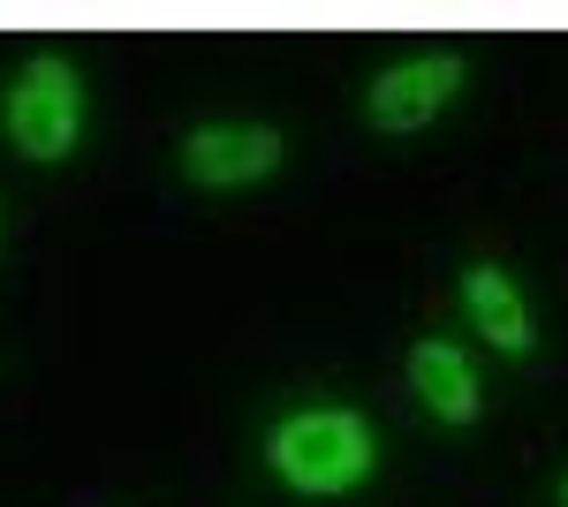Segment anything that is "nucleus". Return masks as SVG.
Instances as JSON below:
<instances>
[{
    "instance_id": "f257e3e1",
    "label": "nucleus",
    "mask_w": 568,
    "mask_h": 507,
    "mask_svg": "<svg viewBox=\"0 0 568 507\" xmlns=\"http://www.w3.org/2000/svg\"><path fill=\"white\" fill-rule=\"evenodd\" d=\"M372 463H379V439H372V424L356 417V409H296V417H281V432H273L281 485H296L311 500H334V493L364 485Z\"/></svg>"
},
{
    "instance_id": "f03ea898",
    "label": "nucleus",
    "mask_w": 568,
    "mask_h": 507,
    "mask_svg": "<svg viewBox=\"0 0 568 507\" xmlns=\"http://www.w3.org/2000/svg\"><path fill=\"white\" fill-rule=\"evenodd\" d=\"M0 122H8L23 160H39V168L69 160L77 136H84V77H77V61L69 53H31L16 69V84H8Z\"/></svg>"
},
{
    "instance_id": "7ed1b4c3",
    "label": "nucleus",
    "mask_w": 568,
    "mask_h": 507,
    "mask_svg": "<svg viewBox=\"0 0 568 507\" xmlns=\"http://www.w3.org/2000/svg\"><path fill=\"white\" fill-rule=\"evenodd\" d=\"M463 91V53H409V61H394L372 77L364 91V114L387 129V136H409V129H425Z\"/></svg>"
},
{
    "instance_id": "20e7f679",
    "label": "nucleus",
    "mask_w": 568,
    "mask_h": 507,
    "mask_svg": "<svg viewBox=\"0 0 568 507\" xmlns=\"http://www.w3.org/2000/svg\"><path fill=\"white\" fill-rule=\"evenodd\" d=\"M288 160V144L258 122H205L182 136V174L197 190H251Z\"/></svg>"
},
{
    "instance_id": "39448f33",
    "label": "nucleus",
    "mask_w": 568,
    "mask_h": 507,
    "mask_svg": "<svg viewBox=\"0 0 568 507\" xmlns=\"http://www.w3.org/2000/svg\"><path fill=\"white\" fill-rule=\"evenodd\" d=\"M409 386H417V402H425L439 424H470L485 409V386H478L470 356H463L455 341H417V348H409Z\"/></svg>"
},
{
    "instance_id": "423d86ee",
    "label": "nucleus",
    "mask_w": 568,
    "mask_h": 507,
    "mask_svg": "<svg viewBox=\"0 0 568 507\" xmlns=\"http://www.w3.org/2000/svg\"><path fill=\"white\" fill-rule=\"evenodd\" d=\"M463 311L478 318V334L500 348V356H530V311H524V296H516V281L500 273V265H470L463 273Z\"/></svg>"
},
{
    "instance_id": "0eeeda50",
    "label": "nucleus",
    "mask_w": 568,
    "mask_h": 507,
    "mask_svg": "<svg viewBox=\"0 0 568 507\" xmlns=\"http://www.w3.org/2000/svg\"><path fill=\"white\" fill-rule=\"evenodd\" d=\"M0 243H8V212H0Z\"/></svg>"
},
{
    "instance_id": "6e6552de",
    "label": "nucleus",
    "mask_w": 568,
    "mask_h": 507,
    "mask_svg": "<svg viewBox=\"0 0 568 507\" xmlns=\"http://www.w3.org/2000/svg\"><path fill=\"white\" fill-rule=\"evenodd\" d=\"M561 507H568V477H561Z\"/></svg>"
}]
</instances>
